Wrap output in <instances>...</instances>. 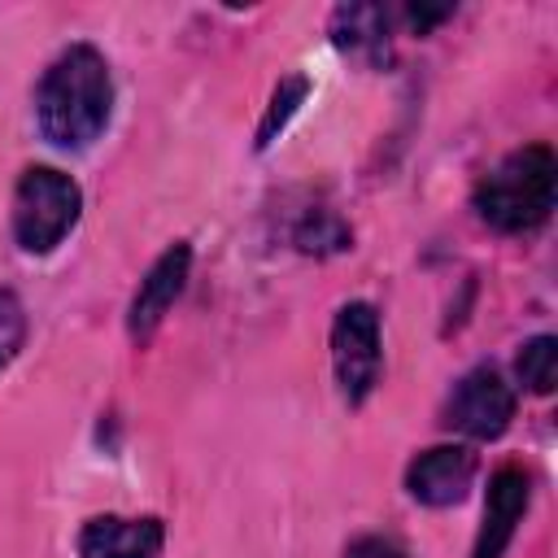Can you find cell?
Segmentation results:
<instances>
[{"label": "cell", "mask_w": 558, "mask_h": 558, "mask_svg": "<svg viewBox=\"0 0 558 558\" xmlns=\"http://www.w3.org/2000/svg\"><path fill=\"white\" fill-rule=\"evenodd\" d=\"M344 558H405V554L392 541H384V536H362V541H353L344 549Z\"/></svg>", "instance_id": "15"}, {"label": "cell", "mask_w": 558, "mask_h": 558, "mask_svg": "<svg viewBox=\"0 0 558 558\" xmlns=\"http://www.w3.org/2000/svg\"><path fill=\"white\" fill-rule=\"evenodd\" d=\"M514 371H519V384L527 392H549L554 388V371H558V340L554 336H532L519 357H514Z\"/></svg>", "instance_id": "11"}, {"label": "cell", "mask_w": 558, "mask_h": 558, "mask_svg": "<svg viewBox=\"0 0 558 558\" xmlns=\"http://www.w3.org/2000/svg\"><path fill=\"white\" fill-rule=\"evenodd\" d=\"M296 248H305V253H340V248H349V227L336 214L318 209L296 227Z\"/></svg>", "instance_id": "13"}, {"label": "cell", "mask_w": 558, "mask_h": 558, "mask_svg": "<svg viewBox=\"0 0 558 558\" xmlns=\"http://www.w3.org/2000/svg\"><path fill=\"white\" fill-rule=\"evenodd\" d=\"M510 418H514V392L493 366H475L471 375H462L445 405V423L471 440H497L510 427Z\"/></svg>", "instance_id": "5"}, {"label": "cell", "mask_w": 558, "mask_h": 558, "mask_svg": "<svg viewBox=\"0 0 558 558\" xmlns=\"http://www.w3.org/2000/svg\"><path fill=\"white\" fill-rule=\"evenodd\" d=\"M22 336H26V314L17 305L13 292L0 288V371L13 362V353L22 349Z\"/></svg>", "instance_id": "14"}, {"label": "cell", "mask_w": 558, "mask_h": 558, "mask_svg": "<svg viewBox=\"0 0 558 558\" xmlns=\"http://www.w3.org/2000/svg\"><path fill=\"white\" fill-rule=\"evenodd\" d=\"M471 480H475V453L466 445L423 449L410 462V471H405V488L423 506H453V501H462Z\"/></svg>", "instance_id": "7"}, {"label": "cell", "mask_w": 558, "mask_h": 558, "mask_svg": "<svg viewBox=\"0 0 558 558\" xmlns=\"http://www.w3.org/2000/svg\"><path fill=\"white\" fill-rule=\"evenodd\" d=\"M527 497H532V488H527V475L519 466H501L493 475L488 501H484V527L475 536L471 558H501L506 554V545H510V536L527 510Z\"/></svg>", "instance_id": "8"}, {"label": "cell", "mask_w": 558, "mask_h": 558, "mask_svg": "<svg viewBox=\"0 0 558 558\" xmlns=\"http://www.w3.org/2000/svg\"><path fill=\"white\" fill-rule=\"evenodd\" d=\"M166 541L161 519H118L100 514L78 532L83 558H157Z\"/></svg>", "instance_id": "9"}, {"label": "cell", "mask_w": 558, "mask_h": 558, "mask_svg": "<svg viewBox=\"0 0 558 558\" xmlns=\"http://www.w3.org/2000/svg\"><path fill=\"white\" fill-rule=\"evenodd\" d=\"M305 92H310V78H305V74H292V78H283V83L275 87L270 109H266V118H262V126H257V148H266V144L288 126V118L301 109Z\"/></svg>", "instance_id": "12"}, {"label": "cell", "mask_w": 558, "mask_h": 558, "mask_svg": "<svg viewBox=\"0 0 558 558\" xmlns=\"http://www.w3.org/2000/svg\"><path fill=\"white\" fill-rule=\"evenodd\" d=\"M331 39L340 52L362 61H388V13L379 4H340L331 13Z\"/></svg>", "instance_id": "10"}, {"label": "cell", "mask_w": 558, "mask_h": 558, "mask_svg": "<svg viewBox=\"0 0 558 558\" xmlns=\"http://www.w3.org/2000/svg\"><path fill=\"white\" fill-rule=\"evenodd\" d=\"M554 174H558V166L545 144H527V148L510 153L475 187L480 218L506 235L541 227L554 209Z\"/></svg>", "instance_id": "2"}, {"label": "cell", "mask_w": 558, "mask_h": 558, "mask_svg": "<svg viewBox=\"0 0 558 558\" xmlns=\"http://www.w3.org/2000/svg\"><path fill=\"white\" fill-rule=\"evenodd\" d=\"M109 105H113L109 65H105V57L92 44L65 48L44 70L39 92H35L39 131L57 148H87L105 131Z\"/></svg>", "instance_id": "1"}, {"label": "cell", "mask_w": 558, "mask_h": 558, "mask_svg": "<svg viewBox=\"0 0 558 558\" xmlns=\"http://www.w3.org/2000/svg\"><path fill=\"white\" fill-rule=\"evenodd\" d=\"M187 270H192V248L187 244H170L153 266L148 275L140 279V292L126 310V331L131 340H148L157 331V323L166 318V310L174 305V296L183 292L187 283Z\"/></svg>", "instance_id": "6"}, {"label": "cell", "mask_w": 558, "mask_h": 558, "mask_svg": "<svg viewBox=\"0 0 558 558\" xmlns=\"http://www.w3.org/2000/svg\"><path fill=\"white\" fill-rule=\"evenodd\" d=\"M78 209H83V192L70 174L52 166H31L22 170L13 192V235L26 253H48L78 222Z\"/></svg>", "instance_id": "3"}, {"label": "cell", "mask_w": 558, "mask_h": 558, "mask_svg": "<svg viewBox=\"0 0 558 558\" xmlns=\"http://www.w3.org/2000/svg\"><path fill=\"white\" fill-rule=\"evenodd\" d=\"M405 17H410V26L423 35V31H432L440 17H449V9H423V4H414V9H405Z\"/></svg>", "instance_id": "16"}, {"label": "cell", "mask_w": 558, "mask_h": 558, "mask_svg": "<svg viewBox=\"0 0 558 558\" xmlns=\"http://www.w3.org/2000/svg\"><path fill=\"white\" fill-rule=\"evenodd\" d=\"M331 366L349 405L366 401L379 379V314L366 301H349L331 323Z\"/></svg>", "instance_id": "4"}]
</instances>
